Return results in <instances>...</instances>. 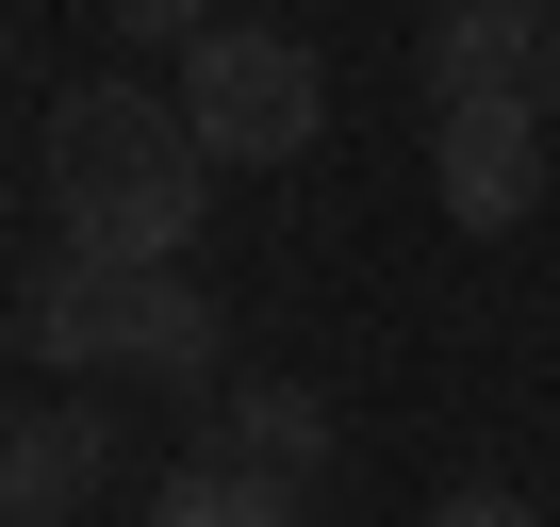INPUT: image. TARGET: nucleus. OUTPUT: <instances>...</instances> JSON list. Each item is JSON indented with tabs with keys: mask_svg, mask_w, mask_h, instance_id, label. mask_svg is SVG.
I'll return each instance as SVG.
<instances>
[{
	"mask_svg": "<svg viewBox=\"0 0 560 527\" xmlns=\"http://www.w3.org/2000/svg\"><path fill=\"white\" fill-rule=\"evenodd\" d=\"M198 181H214V149H198L182 99H149V83H67V99H50V214H67V247H100V264H182Z\"/></svg>",
	"mask_w": 560,
	"mask_h": 527,
	"instance_id": "f257e3e1",
	"label": "nucleus"
},
{
	"mask_svg": "<svg viewBox=\"0 0 560 527\" xmlns=\"http://www.w3.org/2000/svg\"><path fill=\"white\" fill-rule=\"evenodd\" d=\"M18 347L34 363H67V379H182V396H214V281H182V264H100V247H67L50 281L18 297Z\"/></svg>",
	"mask_w": 560,
	"mask_h": 527,
	"instance_id": "f03ea898",
	"label": "nucleus"
},
{
	"mask_svg": "<svg viewBox=\"0 0 560 527\" xmlns=\"http://www.w3.org/2000/svg\"><path fill=\"white\" fill-rule=\"evenodd\" d=\"M182 116H198L214 165H298V149L330 132V67L280 34V17H214V34L182 50Z\"/></svg>",
	"mask_w": 560,
	"mask_h": 527,
	"instance_id": "7ed1b4c3",
	"label": "nucleus"
},
{
	"mask_svg": "<svg viewBox=\"0 0 560 527\" xmlns=\"http://www.w3.org/2000/svg\"><path fill=\"white\" fill-rule=\"evenodd\" d=\"M544 181H560V132H544L527 99H429V198H445L462 231H527Z\"/></svg>",
	"mask_w": 560,
	"mask_h": 527,
	"instance_id": "20e7f679",
	"label": "nucleus"
},
{
	"mask_svg": "<svg viewBox=\"0 0 560 527\" xmlns=\"http://www.w3.org/2000/svg\"><path fill=\"white\" fill-rule=\"evenodd\" d=\"M544 34H560V0H429L412 17V83L429 99H527Z\"/></svg>",
	"mask_w": 560,
	"mask_h": 527,
	"instance_id": "39448f33",
	"label": "nucleus"
},
{
	"mask_svg": "<svg viewBox=\"0 0 560 527\" xmlns=\"http://www.w3.org/2000/svg\"><path fill=\"white\" fill-rule=\"evenodd\" d=\"M100 412H18L0 429V527H83V494H100Z\"/></svg>",
	"mask_w": 560,
	"mask_h": 527,
	"instance_id": "423d86ee",
	"label": "nucleus"
},
{
	"mask_svg": "<svg viewBox=\"0 0 560 527\" xmlns=\"http://www.w3.org/2000/svg\"><path fill=\"white\" fill-rule=\"evenodd\" d=\"M214 445L264 461V478H314V461H330V412H314L298 379H231V396H214Z\"/></svg>",
	"mask_w": 560,
	"mask_h": 527,
	"instance_id": "0eeeda50",
	"label": "nucleus"
},
{
	"mask_svg": "<svg viewBox=\"0 0 560 527\" xmlns=\"http://www.w3.org/2000/svg\"><path fill=\"white\" fill-rule=\"evenodd\" d=\"M149 527H298V478H264V461H231V445H198L165 494H149Z\"/></svg>",
	"mask_w": 560,
	"mask_h": 527,
	"instance_id": "6e6552de",
	"label": "nucleus"
},
{
	"mask_svg": "<svg viewBox=\"0 0 560 527\" xmlns=\"http://www.w3.org/2000/svg\"><path fill=\"white\" fill-rule=\"evenodd\" d=\"M100 17H116V34H132V50H198V34H214V17H231V0H100Z\"/></svg>",
	"mask_w": 560,
	"mask_h": 527,
	"instance_id": "1a4fd4ad",
	"label": "nucleus"
},
{
	"mask_svg": "<svg viewBox=\"0 0 560 527\" xmlns=\"http://www.w3.org/2000/svg\"><path fill=\"white\" fill-rule=\"evenodd\" d=\"M429 527H544V511H527V494H445Z\"/></svg>",
	"mask_w": 560,
	"mask_h": 527,
	"instance_id": "9d476101",
	"label": "nucleus"
},
{
	"mask_svg": "<svg viewBox=\"0 0 560 527\" xmlns=\"http://www.w3.org/2000/svg\"><path fill=\"white\" fill-rule=\"evenodd\" d=\"M527 116H544V132H560V34H544V67H527Z\"/></svg>",
	"mask_w": 560,
	"mask_h": 527,
	"instance_id": "9b49d317",
	"label": "nucleus"
},
{
	"mask_svg": "<svg viewBox=\"0 0 560 527\" xmlns=\"http://www.w3.org/2000/svg\"><path fill=\"white\" fill-rule=\"evenodd\" d=\"M231 17H264V0H231Z\"/></svg>",
	"mask_w": 560,
	"mask_h": 527,
	"instance_id": "f8f14e48",
	"label": "nucleus"
}]
</instances>
